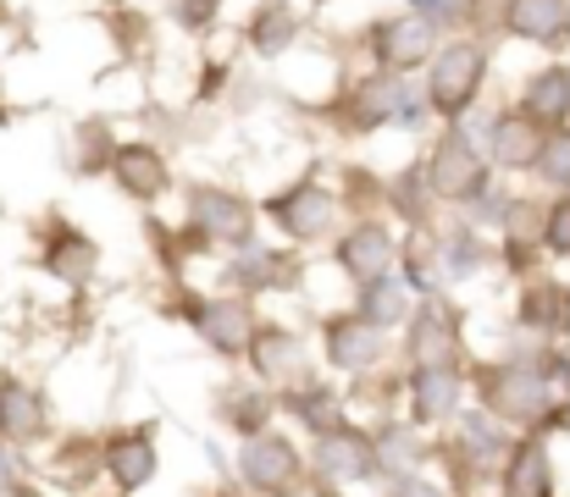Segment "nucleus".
Masks as SVG:
<instances>
[{"label": "nucleus", "instance_id": "6", "mask_svg": "<svg viewBox=\"0 0 570 497\" xmlns=\"http://www.w3.org/2000/svg\"><path fill=\"white\" fill-rule=\"evenodd\" d=\"M261 210L272 216V227H277L283 238H294V243H316V238L333 232L344 199H338L333 188H322L316 177H299V182H288L283 193H272Z\"/></svg>", "mask_w": 570, "mask_h": 497}, {"label": "nucleus", "instance_id": "8", "mask_svg": "<svg viewBox=\"0 0 570 497\" xmlns=\"http://www.w3.org/2000/svg\"><path fill=\"white\" fill-rule=\"evenodd\" d=\"M216 354H249V337H255V310H249V294H227V299H199L189 294V305L178 310Z\"/></svg>", "mask_w": 570, "mask_h": 497}, {"label": "nucleus", "instance_id": "26", "mask_svg": "<svg viewBox=\"0 0 570 497\" xmlns=\"http://www.w3.org/2000/svg\"><path fill=\"white\" fill-rule=\"evenodd\" d=\"M272 409H277V398L266 392V381H261V387H249V381H233V387H222V398H216V415H222V420H227L238 437H255V431H266Z\"/></svg>", "mask_w": 570, "mask_h": 497}, {"label": "nucleus", "instance_id": "3", "mask_svg": "<svg viewBox=\"0 0 570 497\" xmlns=\"http://www.w3.org/2000/svg\"><path fill=\"white\" fill-rule=\"evenodd\" d=\"M421 171H426V182H432V199H449V205H476V199L488 193V182H493V161L476 150V139H471L460 122H449V128L432 139Z\"/></svg>", "mask_w": 570, "mask_h": 497}, {"label": "nucleus", "instance_id": "21", "mask_svg": "<svg viewBox=\"0 0 570 497\" xmlns=\"http://www.w3.org/2000/svg\"><path fill=\"white\" fill-rule=\"evenodd\" d=\"M504 33L532 44H566L570 0H504Z\"/></svg>", "mask_w": 570, "mask_h": 497}, {"label": "nucleus", "instance_id": "17", "mask_svg": "<svg viewBox=\"0 0 570 497\" xmlns=\"http://www.w3.org/2000/svg\"><path fill=\"white\" fill-rule=\"evenodd\" d=\"M111 182H117L134 205H156V199L173 188V166H167V156H161L156 145L134 139V145H117V156H111Z\"/></svg>", "mask_w": 570, "mask_h": 497}, {"label": "nucleus", "instance_id": "1", "mask_svg": "<svg viewBox=\"0 0 570 497\" xmlns=\"http://www.w3.org/2000/svg\"><path fill=\"white\" fill-rule=\"evenodd\" d=\"M476 387V404L510 426H527V431H543L549 420H566V409L554 415V376L549 370H532V365H482L471 376Z\"/></svg>", "mask_w": 570, "mask_h": 497}, {"label": "nucleus", "instance_id": "43", "mask_svg": "<svg viewBox=\"0 0 570 497\" xmlns=\"http://www.w3.org/2000/svg\"><path fill=\"white\" fill-rule=\"evenodd\" d=\"M316 6H327V0H316Z\"/></svg>", "mask_w": 570, "mask_h": 497}, {"label": "nucleus", "instance_id": "40", "mask_svg": "<svg viewBox=\"0 0 570 497\" xmlns=\"http://www.w3.org/2000/svg\"><path fill=\"white\" fill-rule=\"evenodd\" d=\"M11 481H22V465H17V443L0 437V487H11Z\"/></svg>", "mask_w": 570, "mask_h": 497}, {"label": "nucleus", "instance_id": "15", "mask_svg": "<svg viewBox=\"0 0 570 497\" xmlns=\"http://www.w3.org/2000/svg\"><path fill=\"white\" fill-rule=\"evenodd\" d=\"M404 100H410L404 72H387V67H377L372 78H361V83H355L350 111H344V128H350V133H377V128H387V122H399Z\"/></svg>", "mask_w": 570, "mask_h": 497}, {"label": "nucleus", "instance_id": "19", "mask_svg": "<svg viewBox=\"0 0 570 497\" xmlns=\"http://www.w3.org/2000/svg\"><path fill=\"white\" fill-rule=\"evenodd\" d=\"M460 370H410L404 392H410V420L415 426H443L460 415Z\"/></svg>", "mask_w": 570, "mask_h": 497}, {"label": "nucleus", "instance_id": "31", "mask_svg": "<svg viewBox=\"0 0 570 497\" xmlns=\"http://www.w3.org/2000/svg\"><path fill=\"white\" fill-rule=\"evenodd\" d=\"M372 443H377L382 481H399V476H410V470H415V459H421V443L410 437V426H382Z\"/></svg>", "mask_w": 570, "mask_h": 497}, {"label": "nucleus", "instance_id": "4", "mask_svg": "<svg viewBox=\"0 0 570 497\" xmlns=\"http://www.w3.org/2000/svg\"><path fill=\"white\" fill-rule=\"evenodd\" d=\"M238 476H244V487L261 497H299L305 487H316L311 481V470H305V454L283 437V431H255V437H244V448H238Z\"/></svg>", "mask_w": 570, "mask_h": 497}, {"label": "nucleus", "instance_id": "25", "mask_svg": "<svg viewBox=\"0 0 570 497\" xmlns=\"http://www.w3.org/2000/svg\"><path fill=\"white\" fill-rule=\"evenodd\" d=\"M521 111L527 117H538L543 128H560L570 122V67H543V72H532L527 78V89H521Z\"/></svg>", "mask_w": 570, "mask_h": 497}, {"label": "nucleus", "instance_id": "36", "mask_svg": "<svg viewBox=\"0 0 570 497\" xmlns=\"http://www.w3.org/2000/svg\"><path fill=\"white\" fill-rule=\"evenodd\" d=\"M482 260H476V238H471V227H460V238H443V277H471Z\"/></svg>", "mask_w": 570, "mask_h": 497}, {"label": "nucleus", "instance_id": "38", "mask_svg": "<svg viewBox=\"0 0 570 497\" xmlns=\"http://www.w3.org/2000/svg\"><path fill=\"white\" fill-rule=\"evenodd\" d=\"M173 17H178V28L205 33V28L222 17V0H173Z\"/></svg>", "mask_w": 570, "mask_h": 497}, {"label": "nucleus", "instance_id": "18", "mask_svg": "<svg viewBox=\"0 0 570 497\" xmlns=\"http://www.w3.org/2000/svg\"><path fill=\"white\" fill-rule=\"evenodd\" d=\"M543 122L538 117H527L521 106L515 111H499L493 122H488V161L504 166V171H532L538 161V150H543Z\"/></svg>", "mask_w": 570, "mask_h": 497}, {"label": "nucleus", "instance_id": "16", "mask_svg": "<svg viewBox=\"0 0 570 497\" xmlns=\"http://www.w3.org/2000/svg\"><path fill=\"white\" fill-rule=\"evenodd\" d=\"M0 437L17 443V448H33L50 437V409H45V392L28 387L22 376L0 370Z\"/></svg>", "mask_w": 570, "mask_h": 497}, {"label": "nucleus", "instance_id": "35", "mask_svg": "<svg viewBox=\"0 0 570 497\" xmlns=\"http://www.w3.org/2000/svg\"><path fill=\"white\" fill-rule=\"evenodd\" d=\"M421 17H432L443 33H465L471 22H476V11H482V0H410Z\"/></svg>", "mask_w": 570, "mask_h": 497}, {"label": "nucleus", "instance_id": "37", "mask_svg": "<svg viewBox=\"0 0 570 497\" xmlns=\"http://www.w3.org/2000/svg\"><path fill=\"white\" fill-rule=\"evenodd\" d=\"M543 243H549V255H566V260H570V193H560V199L549 205V227H543Z\"/></svg>", "mask_w": 570, "mask_h": 497}, {"label": "nucleus", "instance_id": "41", "mask_svg": "<svg viewBox=\"0 0 570 497\" xmlns=\"http://www.w3.org/2000/svg\"><path fill=\"white\" fill-rule=\"evenodd\" d=\"M0 497H45V493H33L28 481H11V487H0Z\"/></svg>", "mask_w": 570, "mask_h": 497}, {"label": "nucleus", "instance_id": "22", "mask_svg": "<svg viewBox=\"0 0 570 497\" xmlns=\"http://www.w3.org/2000/svg\"><path fill=\"white\" fill-rule=\"evenodd\" d=\"M106 476V443L100 437H67L50 459V481L61 493H89Z\"/></svg>", "mask_w": 570, "mask_h": 497}, {"label": "nucleus", "instance_id": "9", "mask_svg": "<svg viewBox=\"0 0 570 497\" xmlns=\"http://www.w3.org/2000/svg\"><path fill=\"white\" fill-rule=\"evenodd\" d=\"M184 205H189L184 221L199 227L210 243H249V232H255V205L244 193H233V188L194 182L189 193H184Z\"/></svg>", "mask_w": 570, "mask_h": 497}, {"label": "nucleus", "instance_id": "29", "mask_svg": "<svg viewBox=\"0 0 570 497\" xmlns=\"http://www.w3.org/2000/svg\"><path fill=\"white\" fill-rule=\"evenodd\" d=\"M294 39H299V17L288 11V0H261V11L249 17V50L272 61V56L294 50Z\"/></svg>", "mask_w": 570, "mask_h": 497}, {"label": "nucleus", "instance_id": "10", "mask_svg": "<svg viewBox=\"0 0 570 497\" xmlns=\"http://www.w3.org/2000/svg\"><path fill=\"white\" fill-rule=\"evenodd\" d=\"M316 476L333 487H355V481H382L377 443L366 431H355L350 420L316 437Z\"/></svg>", "mask_w": 570, "mask_h": 497}, {"label": "nucleus", "instance_id": "28", "mask_svg": "<svg viewBox=\"0 0 570 497\" xmlns=\"http://www.w3.org/2000/svg\"><path fill=\"white\" fill-rule=\"evenodd\" d=\"M415 305H421V294H415L404 277H393V271L377 277V282H366V288H361V299H355V310H361L366 321H377L382 331L399 327V321H410V310H415Z\"/></svg>", "mask_w": 570, "mask_h": 497}, {"label": "nucleus", "instance_id": "27", "mask_svg": "<svg viewBox=\"0 0 570 497\" xmlns=\"http://www.w3.org/2000/svg\"><path fill=\"white\" fill-rule=\"evenodd\" d=\"M283 409H294L299 420H305V431H333V426H344V392L338 387H327V381H299V387H288L283 392Z\"/></svg>", "mask_w": 570, "mask_h": 497}, {"label": "nucleus", "instance_id": "13", "mask_svg": "<svg viewBox=\"0 0 570 497\" xmlns=\"http://www.w3.org/2000/svg\"><path fill=\"white\" fill-rule=\"evenodd\" d=\"M100 443H106V476H111V487L122 497L145 493L156 481V426L150 420L145 426H122V431H111Z\"/></svg>", "mask_w": 570, "mask_h": 497}, {"label": "nucleus", "instance_id": "33", "mask_svg": "<svg viewBox=\"0 0 570 497\" xmlns=\"http://www.w3.org/2000/svg\"><path fill=\"white\" fill-rule=\"evenodd\" d=\"M532 171H538V177H543L549 188H560V193H570V128H566V122L543 133V150H538V161H532Z\"/></svg>", "mask_w": 570, "mask_h": 497}, {"label": "nucleus", "instance_id": "39", "mask_svg": "<svg viewBox=\"0 0 570 497\" xmlns=\"http://www.w3.org/2000/svg\"><path fill=\"white\" fill-rule=\"evenodd\" d=\"M393 497H449V493H443L438 481H426V476H415V470H410V476H399V481H393Z\"/></svg>", "mask_w": 570, "mask_h": 497}, {"label": "nucleus", "instance_id": "2", "mask_svg": "<svg viewBox=\"0 0 570 497\" xmlns=\"http://www.w3.org/2000/svg\"><path fill=\"white\" fill-rule=\"evenodd\" d=\"M482 83H488V50L476 39H465V33L443 39L432 67H426V100H432L438 122H460L476 106Z\"/></svg>", "mask_w": 570, "mask_h": 497}, {"label": "nucleus", "instance_id": "5", "mask_svg": "<svg viewBox=\"0 0 570 497\" xmlns=\"http://www.w3.org/2000/svg\"><path fill=\"white\" fill-rule=\"evenodd\" d=\"M366 44H372V61L377 67L410 78L415 67H432V56L443 44V28L432 17H421L415 6H404V11H387V17H377L366 28Z\"/></svg>", "mask_w": 570, "mask_h": 497}, {"label": "nucleus", "instance_id": "30", "mask_svg": "<svg viewBox=\"0 0 570 497\" xmlns=\"http://www.w3.org/2000/svg\"><path fill=\"white\" fill-rule=\"evenodd\" d=\"M543 227H549V216H543V205H532V199H515L510 205V216H504V255H510V266H527L532 255V243H543Z\"/></svg>", "mask_w": 570, "mask_h": 497}, {"label": "nucleus", "instance_id": "23", "mask_svg": "<svg viewBox=\"0 0 570 497\" xmlns=\"http://www.w3.org/2000/svg\"><path fill=\"white\" fill-rule=\"evenodd\" d=\"M499 487H504V497H549L554 476H549V454H543V437H538V431L504 454Z\"/></svg>", "mask_w": 570, "mask_h": 497}, {"label": "nucleus", "instance_id": "11", "mask_svg": "<svg viewBox=\"0 0 570 497\" xmlns=\"http://www.w3.org/2000/svg\"><path fill=\"white\" fill-rule=\"evenodd\" d=\"M244 359H249V370H255L266 387H277V392L311 381V354H305V342H299L288 327L261 321L255 337H249V354H244Z\"/></svg>", "mask_w": 570, "mask_h": 497}, {"label": "nucleus", "instance_id": "34", "mask_svg": "<svg viewBox=\"0 0 570 497\" xmlns=\"http://www.w3.org/2000/svg\"><path fill=\"white\" fill-rule=\"evenodd\" d=\"M111 156H117V145H111L106 122H83V128H78V171H83V177L111 171Z\"/></svg>", "mask_w": 570, "mask_h": 497}, {"label": "nucleus", "instance_id": "32", "mask_svg": "<svg viewBox=\"0 0 570 497\" xmlns=\"http://www.w3.org/2000/svg\"><path fill=\"white\" fill-rule=\"evenodd\" d=\"M521 321H527V327H543V331L570 327V294L566 288H549V282L527 288V299H521Z\"/></svg>", "mask_w": 570, "mask_h": 497}, {"label": "nucleus", "instance_id": "42", "mask_svg": "<svg viewBox=\"0 0 570 497\" xmlns=\"http://www.w3.org/2000/svg\"><path fill=\"white\" fill-rule=\"evenodd\" d=\"M216 497H244V493H233V487H227V493H216Z\"/></svg>", "mask_w": 570, "mask_h": 497}, {"label": "nucleus", "instance_id": "24", "mask_svg": "<svg viewBox=\"0 0 570 497\" xmlns=\"http://www.w3.org/2000/svg\"><path fill=\"white\" fill-rule=\"evenodd\" d=\"M39 266L45 271H56L61 282H72V288H83L89 277H95V266H100V249L78 232V227H67V221H56V238H50V249L39 255Z\"/></svg>", "mask_w": 570, "mask_h": 497}, {"label": "nucleus", "instance_id": "7", "mask_svg": "<svg viewBox=\"0 0 570 497\" xmlns=\"http://www.w3.org/2000/svg\"><path fill=\"white\" fill-rule=\"evenodd\" d=\"M404 359H410V370H460V316L438 294L410 310Z\"/></svg>", "mask_w": 570, "mask_h": 497}, {"label": "nucleus", "instance_id": "20", "mask_svg": "<svg viewBox=\"0 0 570 497\" xmlns=\"http://www.w3.org/2000/svg\"><path fill=\"white\" fill-rule=\"evenodd\" d=\"M299 277H305V266H299V255H288V249H249V255H238V260L227 266V282H233V294L294 288Z\"/></svg>", "mask_w": 570, "mask_h": 497}, {"label": "nucleus", "instance_id": "12", "mask_svg": "<svg viewBox=\"0 0 570 497\" xmlns=\"http://www.w3.org/2000/svg\"><path fill=\"white\" fill-rule=\"evenodd\" d=\"M322 354H327L333 370L366 376L382 354H387V342H382L377 321H366L361 310H344V316H327V321H322Z\"/></svg>", "mask_w": 570, "mask_h": 497}, {"label": "nucleus", "instance_id": "14", "mask_svg": "<svg viewBox=\"0 0 570 497\" xmlns=\"http://www.w3.org/2000/svg\"><path fill=\"white\" fill-rule=\"evenodd\" d=\"M338 271L355 282V288H366V282H377L393 271V260H399V249H393V232L382 227L377 216H361L344 238H338Z\"/></svg>", "mask_w": 570, "mask_h": 497}]
</instances>
